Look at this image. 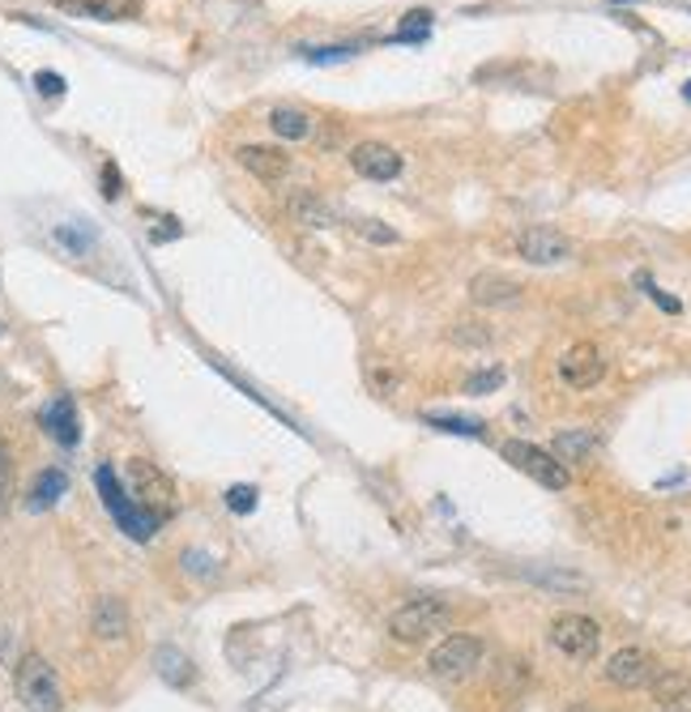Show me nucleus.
I'll return each mask as SVG.
<instances>
[{"mask_svg":"<svg viewBox=\"0 0 691 712\" xmlns=\"http://www.w3.org/2000/svg\"><path fill=\"white\" fill-rule=\"evenodd\" d=\"M13 691L22 700L26 712H61L65 709V691H61V679L56 670L39 657V652H26L13 670Z\"/></svg>","mask_w":691,"mask_h":712,"instance_id":"obj_1","label":"nucleus"},{"mask_svg":"<svg viewBox=\"0 0 691 712\" xmlns=\"http://www.w3.org/2000/svg\"><path fill=\"white\" fill-rule=\"evenodd\" d=\"M449 606L440 597H414L406 606H397V615L389 618V636L401 640V645H419V640H431L435 632H449Z\"/></svg>","mask_w":691,"mask_h":712,"instance_id":"obj_2","label":"nucleus"},{"mask_svg":"<svg viewBox=\"0 0 691 712\" xmlns=\"http://www.w3.org/2000/svg\"><path fill=\"white\" fill-rule=\"evenodd\" d=\"M125 474H129L132 504H137L141 513H150V517H159V520H166L171 513H175V486H171V478H166L154 461L132 456Z\"/></svg>","mask_w":691,"mask_h":712,"instance_id":"obj_3","label":"nucleus"},{"mask_svg":"<svg viewBox=\"0 0 691 712\" xmlns=\"http://www.w3.org/2000/svg\"><path fill=\"white\" fill-rule=\"evenodd\" d=\"M95 483H99V495H102V504H107V513L116 517V525H120V529H125L129 538H137V542H150V538L159 533V525H163V520L150 517V513H141V508L132 504L129 495H125V486H120V478H116V470H111V465H99Z\"/></svg>","mask_w":691,"mask_h":712,"instance_id":"obj_4","label":"nucleus"},{"mask_svg":"<svg viewBox=\"0 0 691 712\" xmlns=\"http://www.w3.org/2000/svg\"><path fill=\"white\" fill-rule=\"evenodd\" d=\"M504 461H508L512 470L529 474L538 486H551V490H563V486L572 483L568 465L555 461V453H547V449H538V444H526V440H508V444H504Z\"/></svg>","mask_w":691,"mask_h":712,"instance_id":"obj_5","label":"nucleus"},{"mask_svg":"<svg viewBox=\"0 0 691 712\" xmlns=\"http://www.w3.org/2000/svg\"><path fill=\"white\" fill-rule=\"evenodd\" d=\"M478 661H483V640L457 632V636H449V640H440V645L431 648L428 670L435 675V679L457 682V679H465V675H474V670H478Z\"/></svg>","mask_w":691,"mask_h":712,"instance_id":"obj_6","label":"nucleus"},{"mask_svg":"<svg viewBox=\"0 0 691 712\" xmlns=\"http://www.w3.org/2000/svg\"><path fill=\"white\" fill-rule=\"evenodd\" d=\"M597 640H602V632L590 615H560L551 623V645L572 661H590L597 652Z\"/></svg>","mask_w":691,"mask_h":712,"instance_id":"obj_7","label":"nucleus"},{"mask_svg":"<svg viewBox=\"0 0 691 712\" xmlns=\"http://www.w3.org/2000/svg\"><path fill=\"white\" fill-rule=\"evenodd\" d=\"M517 257L529 265H560L572 257V244L555 227H529L517 235Z\"/></svg>","mask_w":691,"mask_h":712,"instance_id":"obj_8","label":"nucleus"},{"mask_svg":"<svg viewBox=\"0 0 691 712\" xmlns=\"http://www.w3.org/2000/svg\"><path fill=\"white\" fill-rule=\"evenodd\" d=\"M350 166L359 171L363 180L389 184V180L401 175V154H397L393 145H385V141H359V145L350 150Z\"/></svg>","mask_w":691,"mask_h":712,"instance_id":"obj_9","label":"nucleus"},{"mask_svg":"<svg viewBox=\"0 0 691 712\" xmlns=\"http://www.w3.org/2000/svg\"><path fill=\"white\" fill-rule=\"evenodd\" d=\"M560 376H563V385H572V389H593V385L606 376V358H602V350H597L593 342H576V346L560 358Z\"/></svg>","mask_w":691,"mask_h":712,"instance_id":"obj_10","label":"nucleus"},{"mask_svg":"<svg viewBox=\"0 0 691 712\" xmlns=\"http://www.w3.org/2000/svg\"><path fill=\"white\" fill-rule=\"evenodd\" d=\"M606 679L615 682V687L636 691V687H649V682L658 679V666H654V657H649L645 648H619V652L606 661Z\"/></svg>","mask_w":691,"mask_h":712,"instance_id":"obj_11","label":"nucleus"},{"mask_svg":"<svg viewBox=\"0 0 691 712\" xmlns=\"http://www.w3.org/2000/svg\"><path fill=\"white\" fill-rule=\"evenodd\" d=\"M235 159H239V166H244L248 175H257L261 184H278V180H287V171H291V159H287L282 150H273V145H239Z\"/></svg>","mask_w":691,"mask_h":712,"instance_id":"obj_12","label":"nucleus"},{"mask_svg":"<svg viewBox=\"0 0 691 712\" xmlns=\"http://www.w3.org/2000/svg\"><path fill=\"white\" fill-rule=\"evenodd\" d=\"M469 299L478 303V308H508V303H517L521 299V282L517 278H508V273H474V282H469Z\"/></svg>","mask_w":691,"mask_h":712,"instance_id":"obj_13","label":"nucleus"},{"mask_svg":"<svg viewBox=\"0 0 691 712\" xmlns=\"http://www.w3.org/2000/svg\"><path fill=\"white\" fill-rule=\"evenodd\" d=\"M73 18H95V22H129L141 13L137 0H56Z\"/></svg>","mask_w":691,"mask_h":712,"instance_id":"obj_14","label":"nucleus"},{"mask_svg":"<svg viewBox=\"0 0 691 712\" xmlns=\"http://www.w3.org/2000/svg\"><path fill=\"white\" fill-rule=\"evenodd\" d=\"M43 431H47L56 444H65V449L77 444L82 422H77V406H73V397H56V401L43 410Z\"/></svg>","mask_w":691,"mask_h":712,"instance_id":"obj_15","label":"nucleus"},{"mask_svg":"<svg viewBox=\"0 0 691 712\" xmlns=\"http://www.w3.org/2000/svg\"><path fill=\"white\" fill-rule=\"evenodd\" d=\"M90 627H95L99 640H120V636L129 632V611H125V602H120V597H99L95 611H90Z\"/></svg>","mask_w":691,"mask_h":712,"instance_id":"obj_16","label":"nucleus"},{"mask_svg":"<svg viewBox=\"0 0 691 712\" xmlns=\"http://www.w3.org/2000/svg\"><path fill=\"white\" fill-rule=\"evenodd\" d=\"M68 490V474L65 470H56V465H47L31 486V499H26V508L31 513H47V508H56L61 504V495Z\"/></svg>","mask_w":691,"mask_h":712,"instance_id":"obj_17","label":"nucleus"},{"mask_svg":"<svg viewBox=\"0 0 691 712\" xmlns=\"http://www.w3.org/2000/svg\"><path fill=\"white\" fill-rule=\"evenodd\" d=\"M654 695L666 712H691V675H661L654 679Z\"/></svg>","mask_w":691,"mask_h":712,"instance_id":"obj_18","label":"nucleus"},{"mask_svg":"<svg viewBox=\"0 0 691 712\" xmlns=\"http://www.w3.org/2000/svg\"><path fill=\"white\" fill-rule=\"evenodd\" d=\"M154 666H159V679L171 682V687H188V682L197 679V670H193V661L180 652L175 645H163L154 652Z\"/></svg>","mask_w":691,"mask_h":712,"instance_id":"obj_19","label":"nucleus"},{"mask_svg":"<svg viewBox=\"0 0 691 712\" xmlns=\"http://www.w3.org/2000/svg\"><path fill=\"white\" fill-rule=\"evenodd\" d=\"M95 239H99V230L86 227V223H61V227L52 230V244L65 248L68 257H86L95 248Z\"/></svg>","mask_w":691,"mask_h":712,"instance_id":"obj_20","label":"nucleus"},{"mask_svg":"<svg viewBox=\"0 0 691 712\" xmlns=\"http://www.w3.org/2000/svg\"><path fill=\"white\" fill-rule=\"evenodd\" d=\"M269 129L278 132L282 141H303V137L312 132V120H307V111H299V107H273V111H269Z\"/></svg>","mask_w":691,"mask_h":712,"instance_id":"obj_21","label":"nucleus"},{"mask_svg":"<svg viewBox=\"0 0 691 712\" xmlns=\"http://www.w3.org/2000/svg\"><path fill=\"white\" fill-rule=\"evenodd\" d=\"M291 214H295V223H307V227H333V209L312 193L291 196Z\"/></svg>","mask_w":691,"mask_h":712,"instance_id":"obj_22","label":"nucleus"},{"mask_svg":"<svg viewBox=\"0 0 691 712\" xmlns=\"http://www.w3.org/2000/svg\"><path fill=\"white\" fill-rule=\"evenodd\" d=\"M593 449H597V440H593L590 431H563V435H555V449L551 453H555V461L568 465V461H585Z\"/></svg>","mask_w":691,"mask_h":712,"instance_id":"obj_23","label":"nucleus"},{"mask_svg":"<svg viewBox=\"0 0 691 712\" xmlns=\"http://www.w3.org/2000/svg\"><path fill=\"white\" fill-rule=\"evenodd\" d=\"M428 34H431V13L428 9H410L406 22L397 26L393 43H428Z\"/></svg>","mask_w":691,"mask_h":712,"instance_id":"obj_24","label":"nucleus"},{"mask_svg":"<svg viewBox=\"0 0 691 712\" xmlns=\"http://www.w3.org/2000/svg\"><path fill=\"white\" fill-rule=\"evenodd\" d=\"M504 385V367H487V371H474V376H465V392L469 397H487Z\"/></svg>","mask_w":691,"mask_h":712,"instance_id":"obj_25","label":"nucleus"},{"mask_svg":"<svg viewBox=\"0 0 691 712\" xmlns=\"http://www.w3.org/2000/svg\"><path fill=\"white\" fill-rule=\"evenodd\" d=\"M428 427H435V431H449V435H483V422L474 419H444V414H428Z\"/></svg>","mask_w":691,"mask_h":712,"instance_id":"obj_26","label":"nucleus"},{"mask_svg":"<svg viewBox=\"0 0 691 712\" xmlns=\"http://www.w3.org/2000/svg\"><path fill=\"white\" fill-rule=\"evenodd\" d=\"M9 495H13V453H9V444L0 440V513L9 508Z\"/></svg>","mask_w":691,"mask_h":712,"instance_id":"obj_27","label":"nucleus"},{"mask_svg":"<svg viewBox=\"0 0 691 712\" xmlns=\"http://www.w3.org/2000/svg\"><path fill=\"white\" fill-rule=\"evenodd\" d=\"M227 508H230V513H239V517H248V513L257 508V490H252V486H230V490H227Z\"/></svg>","mask_w":691,"mask_h":712,"instance_id":"obj_28","label":"nucleus"},{"mask_svg":"<svg viewBox=\"0 0 691 712\" xmlns=\"http://www.w3.org/2000/svg\"><path fill=\"white\" fill-rule=\"evenodd\" d=\"M355 230H359V235H367V239H376V244H397V230L380 227L376 218H363V223H355Z\"/></svg>","mask_w":691,"mask_h":712,"instance_id":"obj_29","label":"nucleus"},{"mask_svg":"<svg viewBox=\"0 0 691 712\" xmlns=\"http://www.w3.org/2000/svg\"><path fill=\"white\" fill-rule=\"evenodd\" d=\"M34 86H39V95H47V98L65 95V77H61V73H34Z\"/></svg>","mask_w":691,"mask_h":712,"instance_id":"obj_30","label":"nucleus"},{"mask_svg":"<svg viewBox=\"0 0 691 712\" xmlns=\"http://www.w3.org/2000/svg\"><path fill=\"white\" fill-rule=\"evenodd\" d=\"M367 380H371V389L376 392L397 389V371H389V367H367Z\"/></svg>","mask_w":691,"mask_h":712,"instance_id":"obj_31","label":"nucleus"},{"mask_svg":"<svg viewBox=\"0 0 691 712\" xmlns=\"http://www.w3.org/2000/svg\"><path fill=\"white\" fill-rule=\"evenodd\" d=\"M102 196L107 201L120 196V171H116V162H102Z\"/></svg>","mask_w":691,"mask_h":712,"instance_id":"obj_32","label":"nucleus"},{"mask_svg":"<svg viewBox=\"0 0 691 712\" xmlns=\"http://www.w3.org/2000/svg\"><path fill=\"white\" fill-rule=\"evenodd\" d=\"M640 287H645V291H649V299H654V303H658L661 312H679V299H670V294H666V291H658V287H654V282H649V278H640Z\"/></svg>","mask_w":691,"mask_h":712,"instance_id":"obj_33","label":"nucleus"},{"mask_svg":"<svg viewBox=\"0 0 691 712\" xmlns=\"http://www.w3.org/2000/svg\"><path fill=\"white\" fill-rule=\"evenodd\" d=\"M453 337H457V342H469V346H487V333H483V328H478V333H474V328H453Z\"/></svg>","mask_w":691,"mask_h":712,"instance_id":"obj_34","label":"nucleus"},{"mask_svg":"<svg viewBox=\"0 0 691 712\" xmlns=\"http://www.w3.org/2000/svg\"><path fill=\"white\" fill-rule=\"evenodd\" d=\"M683 98H688V103H691V82H688V86H683Z\"/></svg>","mask_w":691,"mask_h":712,"instance_id":"obj_35","label":"nucleus"},{"mask_svg":"<svg viewBox=\"0 0 691 712\" xmlns=\"http://www.w3.org/2000/svg\"><path fill=\"white\" fill-rule=\"evenodd\" d=\"M661 712H666V709H661Z\"/></svg>","mask_w":691,"mask_h":712,"instance_id":"obj_36","label":"nucleus"}]
</instances>
